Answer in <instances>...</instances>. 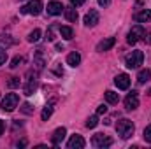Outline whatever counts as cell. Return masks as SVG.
I'll list each match as a JSON object with an SVG mask.
<instances>
[{"instance_id":"1","label":"cell","mask_w":151,"mask_h":149,"mask_svg":"<svg viewBox=\"0 0 151 149\" xmlns=\"http://www.w3.org/2000/svg\"><path fill=\"white\" fill-rule=\"evenodd\" d=\"M114 128H116V132L121 139H130L134 135V130H135V126L130 119H119Z\"/></svg>"},{"instance_id":"2","label":"cell","mask_w":151,"mask_h":149,"mask_svg":"<svg viewBox=\"0 0 151 149\" xmlns=\"http://www.w3.org/2000/svg\"><path fill=\"white\" fill-rule=\"evenodd\" d=\"M18 104H19V97H18V93H7V95L4 97L0 107H2V111L4 112H12L16 107H18Z\"/></svg>"},{"instance_id":"3","label":"cell","mask_w":151,"mask_h":149,"mask_svg":"<svg viewBox=\"0 0 151 149\" xmlns=\"http://www.w3.org/2000/svg\"><path fill=\"white\" fill-rule=\"evenodd\" d=\"M144 62V53L142 51H132L127 58H125V65L128 69H139Z\"/></svg>"},{"instance_id":"4","label":"cell","mask_w":151,"mask_h":149,"mask_svg":"<svg viewBox=\"0 0 151 149\" xmlns=\"http://www.w3.org/2000/svg\"><path fill=\"white\" fill-rule=\"evenodd\" d=\"M37 88H39V77H37V74H34L32 70H28V74H27V84H25V88H23L25 95H27V97L34 95V93L37 91Z\"/></svg>"},{"instance_id":"5","label":"cell","mask_w":151,"mask_h":149,"mask_svg":"<svg viewBox=\"0 0 151 149\" xmlns=\"http://www.w3.org/2000/svg\"><path fill=\"white\" fill-rule=\"evenodd\" d=\"M21 14H30V16H39L42 12V2L40 0H30L27 5L19 9Z\"/></svg>"},{"instance_id":"6","label":"cell","mask_w":151,"mask_h":149,"mask_svg":"<svg viewBox=\"0 0 151 149\" xmlns=\"http://www.w3.org/2000/svg\"><path fill=\"white\" fill-rule=\"evenodd\" d=\"M144 34H146V30L142 28V25H135V27H132V30L128 32L127 42H128L130 46H134V44H137L141 39H144Z\"/></svg>"},{"instance_id":"7","label":"cell","mask_w":151,"mask_h":149,"mask_svg":"<svg viewBox=\"0 0 151 149\" xmlns=\"http://www.w3.org/2000/svg\"><path fill=\"white\" fill-rule=\"evenodd\" d=\"M91 144H93L95 148H99V149H104V148L113 146V139L107 137V135H104V133H95L93 139H91Z\"/></svg>"},{"instance_id":"8","label":"cell","mask_w":151,"mask_h":149,"mask_svg":"<svg viewBox=\"0 0 151 149\" xmlns=\"http://www.w3.org/2000/svg\"><path fill=\"white\" fill-rule=\"evenodd\" d=\"M137 107H139V93L137 91H132L125 98V109L127 111H135Z\"/></svg>"},{"instance_id":"9","label":"cell","mask_w":151,"mask_h":149,"mask_svg":"<svg viewBox=\"0 0 151 149\" xmlns=\"http://www.w3.org/2000/svg\"><path fill=\"white\" fill-rule=\"evenodd\" d=\"M65 135H67V130H65L63 126L56 128V130L53 132V135H51V144H53L55 148H58V146L62 144V140L65 139Z\"/></svg>"},{"instance_id":"10","label":"cell","mask_w":151,"mask_h":149,"mask_svg":"<svg viewBox=\"0 0 151 149\" xmlns=\"http://www.w3.org/2000/svg\"><path fill=\"white\" fill-rule=\"evenodd\" d=\"M114 84L118 90H128L130 88V75L128 74H118L114 77Z\"/></svg>"},{"instance_id":"11","label":"cell","mask_w":151,"mask_h":149,"mask_svg":"<svg viewBox=\"0 0 151 149\" xmlns=\"http://www.w3.org/2000/svg\"><path fill=\"white\" fill-rule=\"evenodd\" d=\"M63 5H62V2H58V0H51L49 4H47V14H51V16H60L62 12H63Z\"/></svg>"},{"instance_id":"12","label":"cell","mask_w":151,"mask_h":149,"mask_svg":"<svg viewBox=\"0 0 151 149\" xmlns=\"http://www.w3.org/2000/svg\"><path fill=\"white\" fill-rule=\"evenodd\" d=\"M99 19H100L99 12H97L95 9H90V11L86 12V16H84V25H86V27H95V25L99 23Z\"/></svg>"},{"instance_id":"13","label":"cell","mask_w":151,"mask_h":149,"mask_svg":"<svg viewBox=\"0 0 151 149\" xmlns=\"http://www.w3.org/2000/svg\"><path fill=\"white\" fill-rule=\"evenodd\" d=\"M84 146H86V142H84V139L81 135H72L69 139V142H67V148L69 149H83Z\"/></svg>"},{"instance_id":"14","label":"cell","mask_w":151,"mask_h":149,"mask_svg":"<svg viewBox=\"0 0 151 149\" xmlns=\"http://www.w3.org/2000/svg\"><path fill=\"white\" fill-rule=\"evenodd\" d=\"M114 44H116V39H114V37H107V39H104V40H100V42L97 44V51H99V53L109 51Z\"/></svg>"},{"instance_id":"15","label":"cell","mask_w":151,"mask_h":149,"mask_svg":"<svg viewBox=\"0 0 151 149\" xmlns=\"http://www.w3.org/2000/svg\"><path fill=\"white\" fill-rule=\"evenodd\" d=\"M134 19L137 23H148V21H151V9H142L141 12H137L134 16Z\"/></svg>"},{"instance_id":"16","label":"cell","mask_w":151,"mask_h":149,"mask_svg":"<svg viewBox=\"0 0 151 149\" xmlns=\"http://www.w3.org/2000/svg\"><path fill=\"white\" fill-rule=\"evenodd\" d=\"M63 14H65L67 21H70V23H76V21H77V11H76L74 5L65 7V9H63Z\"/></svg>"},{"instance_id":"17","label":"cell","mask_w":151,"mask_h":149,"mask_svg":"<svg viewBox=\"0 0 151 149\" xmlns=\"http://www.w3.org/2000/svg\"><path fill=\"white\" fill-rule=\"evenodd\" d=\"M34 63L37 65L39 70H42V69H44V65H46V60H44V53H42V49H37V51H35V56H34Z\"/></svg>"},{"instance_id":"18","label":"cell","mask_w":151,"mask_h":149,"mask_svg":"<svg viewBox=\"0 0 151 149\" xmlns=\"http://www.w3.org/2000/svg\"><path fill=\"white\" fill-rule=\"evenodd\" d=\"M81 63V54L77 53V51H72L69 56H67V65H70V67H77Z\"/></svg>"},{"instance_id":"19","label":"cell","mask_w":151,"mask_h":149,"mask_svg":"<svg viewBox=\"0 0 151 149\" xmlns=\"http://www.w3.org/2000/svg\"><path fill=\"white\" fill-rule=\"evenodd\" d=\"M150 79H151V70L150 69H142V70H139V74H137V82L144 84V82H148Z\"/></svg>"},{"instance_id":"20","label":"cell","mask_w":151,"mask_h":149,"mask_svg":"<svg viewBox=\"0 0 151 149\" xmlns=\"http://www.w3.org/2000/svg\"><path fill=\"white\" fill-rule=\"evenodd\" d=\"M58 32H60V35L65 39V40H70V39L74 37V30H72L70 27H60Z\"/></svg>"},{"instance_id":"21","label":"cell","mask_w":151,"mask_h":149,"mask_svg":"<svg viewBox=\"0 0 151 149\" xmlns=\"http://www.w3.org/2000/svg\"><path fill=\"white\" fill-rule=\"evenodd\" d=\"M12 44H14V40L11 39V35H0V51H5Z\"/></svg>"},{"instance_id":"22","label":"cell","mask_w":151,"mask_h":149,"mask_svg":"<svg viewBox=\"0 0 151 149\" xmlns=\"http://www.w3.org/2000/svg\"><path fill=\"white\" fill-rule=\"evenodd\" d=\"M106 100H107V104H118L119 102V95L109 90V91H106Z\"/></svg>"},{"instance_id":"23","label":"cell","mask_w":151,"mask_h":149,"mask_svg":"<svg viewBox=\"0 0 151 149\" xmlns=\"http://www.w3.org/2000/svg\"><path fill=\"white\" fill-rule=\"evenodd\" d=\"M39 39H40V30H39V28H35V30H32V32L28 34L27 40H28V42H37Z\"/></svg>"},{"instance_id":"24","label":"cell","mask_w":151,"mask_h":149,"mask_svg":"<svg viewBox=\"0 0 151 149\" xmlns=\"http://www.w3.org/2000/svg\"><path fill=\"white\" fill-rule=\"evenodd\" d=\"M56 28H58L56 25H49V28H47V32H46V39H47V40H55V37H56V35H55V30H56Z\"/></svg>"},{"instance_id":"25","label":"cell","mask_w":151,"mask_h":149,"mask_svg":"<svg viewBox=\"0 0 151 149\" xmlns=\"http://www.w3.org/2000/svg\"><path fill=\"white\" fill-rule=\"evenodd\" d=\"M99 125V116H91L86 119V128H95Z\"/></svg>"},{"instance_id":"26","label":"cell","mask_w":151,"mask_h":149,"mask_svg":"<svg viewBox=\"0 0 151 149\" xmlns=\"http://www.w3.org/2000/svg\"><path fill=\"white\" fill-rule=\"evenodd\" d=\"M51 114H53V107H44L42 109V114H40V117H42V121H47L49 117H51Z\"/></svg>"},{"instance_id":"27","label":"cell","mask_w":151,"mask_h":149,"mask_svg":"<svg viewBox=\"0 0 151 149\" xmlns=\"http://www.w3.org/2000/svg\"><path fill=\"white\" fill-rule=\"evenodd\" d=\"M19 63H23V58L21 56H14L12 60H11V69H16V67H19Z\"/></svg>"},{"instance_id":"28","label":"cell","mask_w":151,"mask_h":149,"mask_svg":"<svg viewBox=\"0 0 151 149\" xmlns=\"http://www.w3.org/2000/svg\"><path fill=\"white\" fill-rule=\"evenodd\" d=\"M142 137H144V140H146V142H150V144H151V125L144 128V132H142Z\"/></svg>"},{"instance_id":"29","label":"cell","mask_w":151,"mask_h":149,"mask_svg":"<svg viewBox=\"0 0 151 149\" xmlns=\"http://www.w3.org/2000/svg\"><path fill=\"white\" fill-rule=\"evenodd\" d=\"M19 82H21V81H19V77H11V79H9V82H7V86H9V88H18V86H19Z\"/></svg>"},{"instance_id":"30","label":"cell","mask_w":151,"mask_h":149,"mask_svg":"<svg viewBox=\"0 0 151 149\" xmlns=\"http://www.w3.org/2000/svg\"><path fill=\"white\" fill-rule=\"evenodd\" d=\"M21 112H23V114H34V107H32L30 104L25 102V104L21 105Z\"/></svg>"},{"instance_id":"31","label":"cell","mask_w":151,"mask_h":149,"mask_svg":"<svg viewBox=\"0 0 151 149\" xmlns=\"http://www.w3.org/2000/svg\"><path fill=\"white\" fill-rule=\"evenodd\" d=\"M7 62V53L5 51H0V65H4Z\"/></svg>"},{"instance_id":"32","label":"cell","mask_w":151,"mask_h":149,"mask_svg":"<svg viewBox=\"0 0 151 149\" xmlns=\"http://www.w3.org/2000/svg\"><path fill=\"white\" fill-rule=\"evenodd\" d=\"M86 0H70V5H74V7H79V5H83Z\"/></svg>"},{"instance_id":"33","label":"cell","mask_w":151,"mask_h":149,"mask_svg":"<svg viewBox=\"0 0 151 149\" xmlns=\"http://www.w3.org/2000/svg\"><path fill=\"white\" fill-rule=\"evenodd\" d=\"M106 112H107V107H106V105H99L97 114H106Z\"/></svg>"},{"instance_id":"34","label":"cell","mask_w":151,"mask_h":149,"mask_svg":"<svg viewBox=\"0 0 151 149\" xmlns=\"http://www.w3.org/2000/svg\"><path fill=\"white\" fill-rule=\"evenodd\" d=\"M99 4H100L102 7H107V5L111 4V0H99Z\"/></svg>"},{"instance_id":"35","label":"cell","mask_w":151,"mask_h":149,"mask_svg":"<svg viewBox=\"0 0 151 149\" xmlns=\"http://www.w3.org/2000/svg\"><path fill=\"white\" fill-rule=\"evenodd\" d=\"M144 40H146L148 44H151V34H144Z\"/></svg>"},{"instance_id":"36","label":"cell","mask_w":151,"mask_h":149,"mask_svg":"<svg viewBox=\"0 0 151 149\" xmlns=\"http://www.w3.org/2000/svg\"><path fill=\"white\" fill-rule=\"evenodd\" d=\"M4 128H5V125H4V121H2V119H0V135H2V133H4Z\"/></svg>"},{"instance_id":"37","label":"cell","mask_w":151,"mask_h":149,"mask_svg":"<svg viewBox=\"0 0 151 149\" xmlns=\"http://www.w3.org/2000/svg\"><path fill=\"white\" fill-rule=\"evenodd\" d=\"M148 95H150V97H151V90H150V91H148Z\"/></svg>"}]
</instances>
